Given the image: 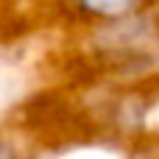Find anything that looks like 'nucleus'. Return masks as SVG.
Wrapping results in <instances>:
<instances>
[{"label": "nucleus", "mask_w": 159, "mask_h": 159, "mask_svg": "<svg viewBox=\"0 0 159 159\" xmlns=\"http://www.w3.org/2000/svg\"><path fill=\"white\" fill-rule=\"evenodd\" d=\"M92 61L112 78H143L159 67V8L87 25Z\"/></svg>", "instance_id": "nucleus-1"}, {"label": "nucleus", "mask_w": 159, "mask_h": 159, "mask_svg": "<svg viewBox=\"0 0 159 159\" xmlns=\"http://www.w3.org/2000/svg\"><path fill=\"white\" fill-rule=\"evenodd\" d=\"M67 14L84 25H98L131 14H143L159 8V0H64Z\"/></svg>", "instance_id": "nucleus-2"}, {"label": "nucleus", "mask_w": 159, "mask_h": 159, "mask_svg": "<svg viewBox=\"0 0 159 159\" xmlns=\"http://www.w3.org/2000/svg\"><path fill=\"white\" fill-rule=\"evenodd\" d=\"M0 159H25L20 140L11 131H6L3 126H0Z\"/></svg>", "instance_id": "nucleus-3"}, {"label": "nucleus", "mask_w": 159, "mask_h": 159, "mask_svg": "<svg viewBox=\"0 0 159 159\" xmlns=\"http://www.w3.org/2000/svg\"><path fill=\"white\" fill-rule=\"evenodd\" d=\"M3 6H6V0H0V11H3Z\"/></svg>", "instance_id": "nucleus-4"}]
</instances>
